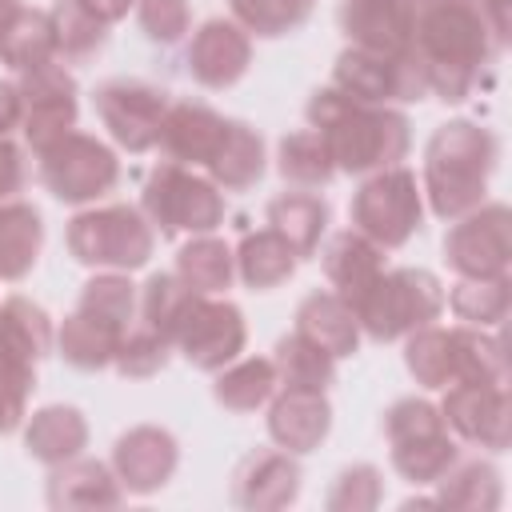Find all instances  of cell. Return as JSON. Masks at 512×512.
Returning a JSON list of instances; mask_svg holds the SVG:
<instances>
[{"label":"cell","instance_id":"obj_11","mask_svg":"<svg viewBox=\"0 0 512 512\" xmlns=\"http://www.w3.org/2000/svg\"><path fill=\"white\" fill-rule=\"evenodd\" d=\"M16 92H20V132L32 152L48 148L52 140H60L64 132L76 128L80 88H76V76L60 60L24 68L16 80Z\"/></svg>","mask_w":512,"mask_h":512},{"label":"cell","instance_id":"obj_34","mask_svg":"<svg viewBox=\"0 0 512 512\" xmlns=\"http://www.w3.org/2000/svg\"><path fill=\"white\" fill-rule=\"evenodd\" d=\"M272 364H276V380L280 388H296V392H328L336 380V356H328L320 344H312L300 332H288L276 340L272 348Z\"/></svg>","mask_w":512,"mask_h":512},{"label":"cell","instance_id":"obj_24","mask_svg":"<svg viewBox=\"0 0 512 512\" xmlns=\"http://www.w3.org/2000/svg\"><path fill=\"white\" fill-rule=\"evenodd\" d=\"M320 260H324V276H328L332 292L344 296L348 304L388 268V264H384V248L372 244V240H368L364 232H356V228L336 232V236L324 244Z\"/></svg>","mask_w":512,"mask_h":512},{"label":"cell","instance_id":"obj_36","mask_svg":"<svg viewBox=\"0 0 512 512\" xmlns=\"http://www.w3.org/2000/svg\"><path fill=\"white\" fill-rule=\"evenodd\" d=\"M436 508H464V512H492L500 508V472L488 460H456L436 480Z\"/></svg>","mask_w":512,"mask_h":512},{"label":"cell","instance_id":"obj_8","mask_svg":"<svg viewBox=\"0 0 512 512\" xmlns=\"http://www.w3.org/2000/svg\"><path fill=\"white\" fill-rule=\"evenodd\" d=\"M348 220L384 252L404 248L424 224V192L416 184V172L404 164L368 172L364 184L352 192Z\"/></svg>","mask_w":512,"mask_h":512},{"label":"cell","instance_id":"obj_51","mask_svg":"<svg viewBox=\"0 0 512 512\" xmlns=\"http://www.w3.org/2000/svg\"><path fill=\"white\" fill-rule=\"evenodd\" d=\"M468 4H476V8L484 12V20H488L492 36H496L500 44H508V4H512V0H468Z\"/></svg>","mask_w":512,"mask_h":512},{"label":"cell","instance_id":"obj_15","mask_svg":"<svg viewBox=\"0 0 512 512\" xmlns=\"http://www.w3.org/2000/svg\"><path fill=\"white\" fill-rule=\"evenodd\" d=\"M440 416L448 432L476 448L504 452L512 440V400L504 384H448Z\"/></svg>","mask_w":512,"mask_h":512},{"label":"cell","instance_id":"obj_2","mask_svg":"<svg viewBox=\"0 0 512 512\" xmlns=\"http://www.w3.org/2000/svg\"><path fill=\"white\" fill-rule=\"evenodd\" d=\"M308 128H316L328 144V156L336 172L368 176L380 168H392L412 148V124L392 104H364L336 84L316 88L308 96Z\"/></svg>","mask_w":512,"mask_h":512},{"label":"cell","instance_id":"obj_47","mask_svg":"<svg viewBox=\"0 0 512 512\" xmlns=\"http://www.w3.org/2000/svg\"><path fill=\"white\" fill-rule=\"evenodd\" d=\"M384 496V480H380V468L376 464H348L328 496H324V508L328 512H372Z\"/></svg>","mask_w":512,"mask_h":512},{"label":"cell","instance_id":"obj_37","mask_svg":"<svg viewBox=\"0 0 512 512\" xmlns=\"http://www.w3.org/2000/svg\"><path fill=\"white\" fill-rule=\"evenodd\" d=\"M444 300L456 312V320L472 328H496L508 316L512 280L508 276H460Z\"/></svg>","mask_w":512,"mask_h":512},{"label":"cell","instance_id":"obj_49","mask_svg":"<svg viewBox=\"0 0 512 512\" xmlns=\"http://www.w3.org/2000/svg\"><path fill=\"white\" fill-rule=\"evenodd\" d=\"M20 188H24V152L8 136H0V204L16 200Z\"/></svg>","mask_w":512,"mask_h":512},{"label":"cell","instance_id":"obj_42","mask_svg":"<svg viewBox=\"0 0 512 512\" xmlns=\"http://www.w3.org/2000/svg\"><path fill=\"white\" fill-rule=\"evenodd\" d=\"M404 364L412 372V380L420 388H448L452 384V340L448 328H440L436 320L408 332L404 336Z\"/></svg>","mask_w":512,"mask_h":512},{"label":"cell","instance_id":"obj_13","mask_svg":"<svg viewBox=\"0 0 512 512\" xmlns=\"http://www.w3.org/2000/svg\"><path fill=\"white\" fill-rule=\"evenodd\" d=\"M444 264L456 276H508L512 264V212L508 204L484 200L456 216L444 236Z\"/></svg>","mask_w":512,"mask_h":512},{"label":"cell","instance_id":"obj_22","mask_svg":"<svg viewBox=\"0 0 512 512\" xmlns=\"http://www.w3.org/2000/svg\"><path fill=\"white\" fill-rule=\"evenodd\" d=\"M124 488L112 472V464L92 456H72L64 464H52L48 476V504L52 508H116L124 504Z\"/></svg>","mask_w":512,"mask_h":512},{"label":"cell","instance_id":"obj_29","mask_svg":"<svg viewBox=\"0 0 512 512\" xmlns=\"http://www.w3.org/2000/svg\"><path fill=\"white\" fill-rule=\"evenodd\" d=\"M44 248V220L28 200L0 204V280H24Z\"/></svg>","mask_w":512,"mask_h":512},{"label":"cell","instance_id":"obj_44","mask_svg":"<svg viewBox=\"0 0 512 512\" xmlns=\"http://www.w3.org/2000/svg\"><path fill=\"white\" fill-rule=\"evenodd\" d=\"M136 284L128 280V272H96L84 288H80V300H76V308H84V312H92L96 320H108L112 328H120V332H128L132 328V320H136Z\"/></svg>","mask_w":512,"mask_h":512},{"label":"cell","instance_id":"obj_28","mask_svg":"<svg viewBox=\"0 0 512 512\" xmlns=\"http://www.w3.org/2000/svg\"><path fill=\"white\" fill-rule=\"evenodd\" d=\"M328 200L308 192V188H292V192H280L268 200V228H276L292 248L296 256H316L320 248V236L328 232Z\"/></svg>","mask_w":512,"mask_h":512},{"label":"cell","instance_id":"obj_50","mask_svg":"<svg viewBox=\"0 0 512 512\" xmlns=\"http://www.w3.org/2000/svg\"><path fill=\"white\" fill-rule=\"evenodd\" d=\"M20 128V92L16 80H0V136Z\"/></svg>","mask_w":512,"mask_h":512},{"label":"cell","instance_id":"obj_53","mask_svg":"<svg viewBox=\"0 0 512 512\" xmlns=\"http://www.w3.org/2000/svg\"><path fill=\"white\" fill-rule=\"evenodd\" d=\"M16 4H20V0H0V20H4V16H8Z\"/></svg>","mask_w":512,"mask_h":512},{"label":"cell","instance_id":"obj_9","mask_svg":"<svg viewBox=\"0 0 512 512\" xmlns=\"http://www.w3.org/2000/svg\"><path fill=\"white\" fill-rule=\"evenodd\" d=\"M40 184L60 200V204H96L120 184V156L88 136V132H64L48 148L36 152Z\"/></svg>","mask_w":512,"mask_h":512},{"label":"cell","instance_id":"obj_19","mask_svg":"<svg viewBox=\"0 0 512 512\" xmlns=\"http://www.w3.org/2000/svg\"><path fill=\"white\" fill-rule=\"evenodd\" d=\"M336 20L352 48L400 56L412 48L416 4L412 0H344Z\"/></svg>","mask_w":512,"mask_h":512},{"label":"cell","instance_id":"obj_12","mask_svg":"<svg viewBox=\"0 0 512 512\" xmlns=\"http://www.w3.org/2000/svg\"><path fill=\"white\" fill-rule=\"evenodd\" d=\"M92 104L100 124L124 152H152L160 140V124L172 104V92L136 76H116L96 88Z\"/></svg>","mask_w":512,"mask_h":512},{"label":"cell","instance_id":"obj_46","mask_svg":"<svg viewBox=\"0 0 512 512\" xmlns=\"http://www.w3.org/2000/svg\"><path fill=\"white\" fill-rule=\"evenodd\" d=\"M0 332L4 336H12L28 356H36V360H44L48 352H52V320H48V312L40 308V304H32L28 296H8L4 304H0Z\"/></svg>","mask_w":512,"mask_h":512},{"label":"cell","instance_id":"obj_45","mask_svg":"<svg viewBox=\"0 0 512 512\" xmlns=\"http://www.w3.org/2000/svg\"><path fill=\"white\" fill-rule=\"evenodd\" d=\"M172 356V340L160 336L156 328H148L144 320L132 324L124 336H120V348L112 356V368L124 376V380H148L156 376Z\"/></svg>","mask_w":512,"mask_h":512},{"label":"cell","instance_id":"obj_35","mask_svg":"<svg viewBox=\"0 0 512 512\" xmlns=\"http://www.w3.org/2000/svg\"><path fill=\"white\" fill-rule=\"evenodd\" d=\"M176 276H180L192 292L220 296V292L232 284V276H236L232 248H228L216 232L192 236V240L180 244V252H176Z\"/></svg>","mask_w":512,"mask_h":512},{"label":"cell","instance_id":"obj_10","mask_svg":"<svg viewBox=\"0 0 512 512\" xmlns=\"http://www.w3.org/2000/svg\"><path fill=\"white\" fill-rule=\"evenodd\" d=\"M332 84L364 104H416L428 96V76L412 48L400 56H380L348 44L336 56Z\"/></svg>","mask_w":512,"mask_h":512},{"label":"cell","instance_id":"obj_7","mask_svg":"<svg viewBox=\"0 0 512 512\" xmlns=\"http://www.w3.org/2000/svg\"><path fill=\"white\" fill-rule=\"evenodd\" d=\"M384 436L392 448V468L408 484H436L456 460V436L448 432L440 408L424 396H404L384 412Z\"/></svg>","mask_w":512,"mask_h":512},{"label":"cell","instance_id":"obj_30","mask_svg":"<svg viewBox=\"0 0 512 512\" xmlns=\"http://www.w3.org/2000/svg\"><path fill=\"white\" fill-rule=\"evenodd\" d=\"M44 60H56V36L52 20L40 8H28L24 0L0 20V64L24 72Z\"/></svg>","mask_w":512,"mask_h":512},{"label":"cell","instance_id":"obj_5","mask_svg":"<svg viewBox=\"0 0 512 512\" xmlns=\"http://www.w3.org/2000/svg\"><path fill=\"white\" fill-rule=\"evenodd\" d=\"M68 252L84 268H108V272H136L148 264L156 248V232L148 216L132 204H100L84 208L68 220Z\"/></svg>","mask_w":512,"mask_h":512},{"label":"cell","instance_id":"obj_43","mask_svg":"<svg viewBox=\"0 0 512 512\" xmlns=\"http://www.w3.org/2000/svg\"><path fill=\"white\" fill-rule=\"evenodd\" d=\"M312 8L316 0H228L232 20L248 36H260V40H276V36L304 28Z\"/></svg>","mask_w":512,"mask_h":512},{"label":"cell","instance_id":"obj_14","mask_svg":"<svg viewBox=\"0 0 512 512\" xmlns=\"http://www.w3.org/2000/svg\"><path fill=\"white\" fill-rule=\"evenodd\" d=\"M248 344V324L244 312L224 300V296H196L188 316L176 328L172 348H180V356L200 368V372H220L224 364H232Z\"/></svg>","mask_w":512,"mask_h":512},{"label":"cell","instance_id":"obj_38","mask_svg":"<svg viewBox=\"0 0 512 512\" xmlns=\"http://www.w3.org/2000/svg\"><path fill=\"white\" fill-rule=\"evenodd\" d=\"M276 168L296 188H324L336 176V164L328 156V144H324V136L316 128L288 132L280 140V148H276Z\"/></svg>","mask_w":512,"mask_h":512},{"label":"cell","instance_id":"obj_52","mask_svg":"<svg viewBox=\"0 0 512 512\" xmlns=\"http://www.w3.org/2000/svg\"><path fill=\"white\" fill-rule=\"evenodd\" d=\"M96 20H104V24H116V20H124L128 16V8H136V0H80Z\"/></svg>","mask_w":512,"mask_h":512},{"label":"cell","instance_id":"obj_18","mask_svg":"<svg viewBox=\"0 0 512 512\" xmlns=\"http://www.w3.org/2000/svg\"><path fill=\"white\" fill-rule=\"evenodd\" d=\"M300 496V464L284 448H260L232 472V504L248 512H280Z\"/></svg>","mask_w":512,"mask_h":512},{"label":"cell","instance_id":"obj_40","mask_svg":"<svg viewBox=\"0 0 512 512\" xmlns=\"http://www.w3.org/2000/svg\"><path fill=\"white\" fill-rule=\"evenodd\" d=\"M32 388H36V356H28L12 336L0 332V432H16L24 424Z\"/></svg>","mask_w":512,"mask_h":512},{"label":"cell","instance_id":"obj_21","mask_svg":"<svg viewBox=\"0 0 512 512\" xmlns=\"http://www.w3.org/2000/svg\"><path fill=\"white\" fill-rule=\"evenodd\" d=\"M332 432V404L324 392H296V388H276L268 400V436L276 448L304 456L316 452Z\"/></svg>","mask_w":512,"mask_h":512},{"label":"cell","instance_id":"obj_48","mask_svg":"<svg viewBox=\"0 0 512 512\" xmlns=\"http://www.w3.org/2000/svg\"><path fill=\"white\" fill-rule=\"evenodd\" d=\"M136 20L152 44H180L192 28V8L188 0H136Z\"/></svg>","mask_w":512,"mask_h":512},{"label":"cell","instance_id":"obj_33","mask_svg":"<svg viewBox=\"0 0 512 512\" xmlns=\"http://www.w3.org/2000/svg\"><path fill=\"white\" fill-rule=\"evenodd\" d=\"M280 388L276 380V364L272 356H236L232 364H224L216 372V384H212V396L220 408L228 412H256L272 400V392Z\"/></svg>","mask_w":512,"mask_h":512},{"label":"cell","instance_id":"obj_3","mask_svg":"<svg viewBox=\"0 0 512 512\" xmlns=\"http://www.w3.org/2000/svg\"><path fill=\"white\" fill-rule=\"evenodd\" d=\"M496 160H500V140L492 128L476 120L440 124L424 148V184H420L432 216L456 220L476 204H484Z\"/></svg>","mask_w":512,"mask_h":512},{"label":"cell","instance_id":"obj_16","mask_svg":"<svg viewBox=\"0 0 512 512\" xmlns=\"http://www.w3.org/2000/svg\"><path fill=\"white\" fill-rule=\"evenodd\" d=\"M180 464V444L160 424H136L116 436L112 444V472L128 496L160 492Z\"/></svg>","mask_w":512,"mask_h":512},{"label":"cell","instance_id":"obj_17","mask_svg":"<svg viewBox=\"0 0 512 512\" xmlns=\"http://www.w3.org/2000/svg\"><path fill=\"white\" fill-rule=\"evenodd\" d=\"M184 64H188V76L200 84V88H212V92H224L232 88L248 64H252V36L228 16H212L204 20L192 40H188V52H184Z\"/></svg>","mask_w":512,"mask_h":512},{"label":"cell","instance_id":"obj_32","mask_svg":"<svg viewBox=\"0 0 512 512\" xmlns=\"http://www.w3.org/2000/svg\"><path fill=\"white\" fill-rule=\"evenodd\" d=\"M452 340V384H504L508 380V360L500 336L488 328H448Z\"/></svg>","mask_w":512,"mask_h":512},{"label":"cell","instance_id":"obj_27","mask_svg":"<svg viewBox=\"0 0 512 512\" xmlns=\"http://www.w3.org/2000/svg\"><path fill=\"white\" fill-rule=\"evenodd\" d=\"M236 276L252 288V292H268V288H280L284 280H292L300 256L296 248L276 232V228H260V232H244L236 252Z\"/></svg>","mask_w":512,"mask_h":512},{"label":"cell","instance_id":"obj_6","mask_svg":"<svg viewBox=\"0 0 512 512\" xmlns=\"http://www.w3.org/2000/svg\"><path fill=\"white\" fill-rule=\"evenodd\" d=\"M140 212L160 236H204L224 224V192L172 160H160L140 192Z\"/></svg>","mask_w":512,"mask_h":512},{"label":"cell","instance_id":"obj_4","mask_svg":"<svg viewBox=\"0 0 512 512\" xmlns=\"http://www.w3.org/2000/svg\"><path fill=\"white\" fill-rule=\"evenodd\" d=\"M348 308L364 336L388 344L432 324L444 312V288L428 268H384Z\"/></svg>","mask_w":512,"mask_h":512},{"label":"cell","instance_id":"obj_41","mask_svg":"<svg viewBox=\"0 0 512 512\" xmlns=\"http://www.w3.org/2000/svg\"><path fill=\"white\" fill-rule=\"evenodd\" d=\"M196 296H200V292H192L176 272H152L148 284L140 288L136 308H140V320H144L148 328H156L160 336L176 340V328H180V320L188 316V308H192Z\"/></svg>","mask_w":512,"mask_h":512},{"label":"cell","instance_id":"obj_20","mask_svg":"<svg viewBox=\"0 0 512 512\" xmlns=\"http://www.w3.org/2000/svg\"><path fill=\"white\" fill-rule=\"evenodd\" d=\"M228 116H220L212 104L204 100H172L160 124V140L156 148L164 152V160L184 164V168H204L220 140H224Z\"/></svg>","mask_w":512,"mask_h":512},{"label":"cell","instance_id":"obj_31","mask_svg":"<svg viewBox=\"0 0 512 512\" xmlns=\"http://www.w3.org/2000/svg\"><path fill=\"white\" fill-rule=\"evenodd\" d=\"M120 336H124V332L112 328L108 320H96L92 312L72 308V312L64 316L60 332H56V348H60V356H64L72 368H80V372H100V368L112 364V356H116V348H120Z\"/></svg>","mask_w":512,"mask_h":512},{"label":"cell","instance_id":"obj_25","mask_svg":"<svg viewBox=\"0 0 512 512\" xmlns=\"http://www.w3.org/2000/svg\"><path fill=\"white\" fill-rule=\"evenodd\" d=\"M268 168V156H264V136L244 124V120H232L228 116V128H224V140L216 148V156L204 164L208 180L220 188V192H248L260 184Z\"/></svg>","mask_w":512,"mask_h":512},{"label":"cell","instance_id":"obj_1","mask_svg":"<svg viewBox=\"0 0 512 512\" xmlns=\"http://www.w3.org/2000/svg\"><path fill=\"white\" fill-rule=\"evenodd\" d=\"M504 44L492 36L484 12L468 0H420L412 20V52L428 76V92L460 104L480 84V72Z\"/></svg>","mask_w":512,"mask_h":512},{"label":"cell","instance_id":"obj_39","mask_svg":"<svg viewBox=\"0 0 512 512\" xmlns=\"http://www.w3.org/2000/svg\"><path fill=\"white\" fill-rule=\"evenodd\" d=\"M48 20H52V36H56V60H88L104 48L108 40V24L96 20L80 0H56L48 8Z\"/></svg>","mask_w":512,"mask_h":512},{"label":"cell","instance_id":"obj_26","mask_svg":"<svg viewBox=\"0 0 512 512\" xmlns=\"http://www.w3.org/2000/svg\"><path fill=\"white\" fill-rule=\"evenodd\" d=\"M296 332L320 344L328 356L344 360L360 348V324L344 296L336 292H308L296 308Z\"/></svg>","mask_w":512,"mask_h":512},{"label":"cell","instance_id":"obj_23","mask_svg":"<svg viewBox=\"0 0 512 512\" xmlns=\"http://www.w3.org/2000/svg\"><path fill=\"white\" fill-rule=\"evenodd\" d=\"M24 448L40 464H64L88 448V420L72 404H44L24 416Z\"/></svg>","mask_w":512,"mask_h":512}]
</instances>
